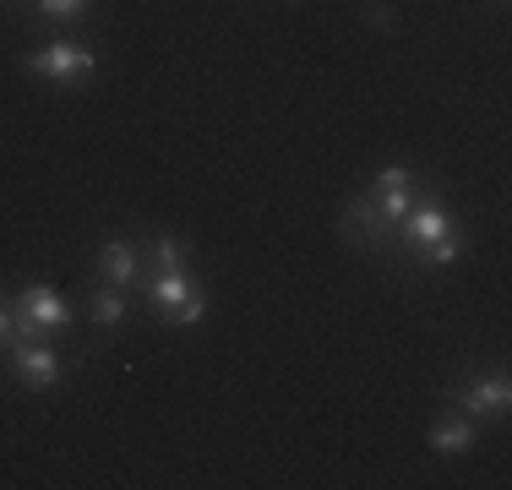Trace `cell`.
Masks as SVG:
<instances>
[{"instance_id":"cell-15","label":"cell","mask_w":512,"mask_h":490,"mask_svg":"<svg viewBox=\"0 0 512 490\" xmlns=\"http://www.w3.org/2000/svg\"><path fill=\"white\" fill-rule=\"evenodd\" d=\"M11 327H17V316H11V311H6V300H0V343L11 338Z\"/></svg>"},{"instance_id":"cell-7","label":"cell","mask_w":512,"mask_h":490,"mask_svg":"<svg viewBox=\"0 0 512 490\" xmlns=\"http://www.w3.org/2000/svg\"><path fill=\"white\" fill-rule=\"evenodd\" d=\"M137 273H142V251L131 240H109L99 251V278H104V284L131 289V284H137Z\"/></svg>"},{"instance_id":"cell-10","label":"cell","mask_w":512,"mask_h":490,"mask_svg":"<svg viewBox=\"0 0 512 490\" xmlns=\"http://www.w3.org/2000/svg\"><path fill=\"white\" fill-rule=\"evenodd\" d=\"M474 441H480V425H474L469 414H447V420L431 425V452H442V458H458Z\"/></svg>"},{"instance_id":"cell-13","label":"cell","mask_w":512,"mask_h":490,"mask_svg":"<svg viewBox=\"0 0 512 490\" xmlns=\"http://www.w3.org/2000/svg\"><path fill=\"white\" fill-rule=\"evenodd\" d=\"M458 251H463V240H458V235H447L442 245H431V251H425V262L447 267V262H458Z\"/></svg>"},{"instance_id":"cell-4","label":"cell","mask_w":512,"mask_h":490,"mask_svg":"<svg viewBox=\"0 0 512 490\" xmlns=\"http://www.w3.org/2000/svg\"><path fill=\"white\" fill-rule=\"evenodd\" d=\"M453 403H458V414H469V420L480 425V420H491V414H507L512 387H507V376H474V382L453 387Z\"/></svg>"},{"instance_id":"cell-9","label":"cell","mask_w":512,"mask_h":490,"mask_svg":"<svg viewBox=\"0 0 512 490\" xmlns=\"http://www.w3.org/2000/svg\"><path fill=\"white\" fill-rule=\"evenodd\" d=\"M371 202H376V213H382L387 224H398V218L414 207V202H409V169H404V164L382 169V175H376V196H371Z\"/></svg>"},{"instance_id":"cell-3","label":"cell","mask_w":512,"mask_h":490,"mask_svg":"<svg viewBox=\"0 0 512 490\" xmlns=\"http://www.w3.org/2000/svg\"><path fill=\"white\" fill-rule=\"evenodd\" d=\"M22 66H28L33 77H50V82H77V77H88V71L99 66V55L82 49V44H44L39 55H28Z\"/></svg>"},{"instance_id":"cell-14","label":"cell","mask_w":512,"mask_h":490,"mask_svg":"<svg viewBox=\"0 0 512 490\" xmlns=\"http://www.w3.org/2000/svg\"><path fill=\"white\" fill-rule=\"evenodd\" d=\"M44 17H82L88 11V0H39Z\"/></svg>"},{"instance_id":"cell-11","label":"cell","mask_w":512,"mask_h":490,"mask_svg":"<svg viewBox=\"0 0 512 490\" xmlns=\"http://www.w3.org/2000/svg\"><path fill=\"white\" fill-rule=\"evenodd\" d=\"M126 311H131V305H126V294H120L115 284L99 289V294L88 300V316H93L99 327H120V322H126Z\"/></svg>"},{"instance_id":"cell-1","label":"cell","mask_w":512,"mask_h":490,"mask_svg":"<svg viewBox=\"0 0 512 490\" xmlns=\"http://www.w3.org/2000/svg\"><path fill=\"white\" fill-rule=\"evenodd\" d=\"M153 311H158V322L191 327V322H202L207 294H202V284L186 273V267H158V278H153Z\"/></svg>"},{"instance_id":"cell-12","label":"cell","mask_w":512,"mask_h":490,"mask_svg":"<svg viewBox=\"0 0 512 490\" xmlns=\"http://www.w3.org/2000/svg\"><path fill=\"white\" fill-rule=\"evenodd\" d=\"M148 256L158 267H186V240H169V235H158L153 245H148Z\"/></svg>"},{"instance_id":"cell-2","label":"cell","mask_w":512,"mask_h":490,"mask_svg":"<svg viewBox=\"0 0 512 490\" xmlns=\"http://www.w3.org/2000/svg\"><path fill=\"white\" fill-rule=\"evenodd\" d=\"M71 322V305L60 300L55 289H44V284H28L17 294V327H11V338H44V333H55V327H66Z\"/></svg>"},{"instance_id":"cell-5","label":"cell","mask_w":512,"mask_h":490,"mask_svg":"<svg viewBox=\"0 0 512 490\" xmlns=\"http://www.w3.org/2000/svg\"><path fill=\"white\" fill-rule=\"evenodd\" d=\"M11 371H17V382H28L33 392H50L60 382V354L50 349L44 338H17V349H11Z\"/></svg>"},{"instance_id":"cell-6","label":"cell","mask_w":512,"mask_h":490,"mask_svg":"<svg viewBox=\"0 0 512 490\" xmlns=\"http://www.w3.org/2000/svg\"><path fill=\"white\" fill-rule=\"evenodd\" d=\"M398 224H404V235H409V245L414 251H431V245H442L447 235H453V218H447V207L442 202H425V207H409L404 218H398Z\"/></svg>"},{"instance_id":"cell-8","label":"cell","mask_w":512,"mask_h":490,"mask_svg":"<svg viewBox=\"0 0 512 490\" xmlns=\"http://www.w3.org/2000/svg\"><path fill=\"white\" fill-rule=\"evenodd\" d=\"M344 235L360 240V245H387V235H393V224H387L382 213H376L371 196H360V202L344 207Z\"/></svg>"}]
</instances>
